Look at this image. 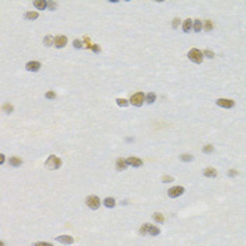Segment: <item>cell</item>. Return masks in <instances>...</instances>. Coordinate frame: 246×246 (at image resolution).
<instances>
[{"mask_svg": "<svg viewBox=\"0 0 246 246\" xmlns=\"http://www.w3.org/2000/svg\"><path fill=\"white\" fill-rule=\"evenodd\" d=\"M152 218H153V221H156L158 224H163V221H165V217H163L160 212H155V214L152 215Z\"/></svg>", "mask_w": 246, "mask_h": 246, "instance_id": "obj_21", "label": "cell"}, {"mask_svg": "<svg viewBox=\"0 0 246 246\" xmlns=\"http://www.w3.org/2000/svg\"><path fill=\"white\" fill-rule=\"evenodd\" d=\"M155 100H156V94L155 93H148L145 96V101L148 104H153L155 103Z\"/></svg>", "mask_w": 246, "mask_h": 246, "instance_id": "obj_22", "label": "cell"}, {"mask_svg": "<svg viewBox=\"0 0 246 246\" xmlns=\"http://www.w3.org/2000/svg\"><path fill=\"white\" fill-rule=\"evenodd\" d=\"M25 69H27L28 72H38V70L41 69V63H39L38 61H30V62H27V65H25Z\"/></svg>", "mask_w": 246, "mask_h": 246, "instance_id": "obj_7", "label": "cell"}, {"mask_svg": "<svg viewBox=\"0 0 246 246\" xmlns=\"http://www.w3.org/2000/svg\"><path fill=\"white\" fill-rule=\"evenodd\" d=\"M179 24H180V18H173V23H172V27L173 28H177L179 27Z\"/></svg>", "mask_w": 246, "mask_h": 246, "instance_id": "obj_33", "label": "cell"}, {"mask_svg": "<svg viewBox=\"0 0 246 246\" xmlns=\"http://www.w3.org/2000/svg\"><path fill=\"white\" fill-rule=\"evenodd\" d=\"M217 106H219L222 108H232L235 106V103H233V100H229V99H218Z\"/></svg>", "mask_w": 246, "mask_h": 246, "instance_id": "obj_8", "label": "cell"}, {"mask_svg": "<svg viewBox=\"0 0 246 246\" xmlns=\"http://www.w3.org/2000/svg\"><path fill=\"white\" fill-rule=\"evenodd\" d=\"M56 242L62 243V245H72V243L75 242V239H73L70 235H61L56 238Z\"/></svg>", "mask_w": 246, "mask_h": 246, "instance_id": "obj_9", "label": "cell"}, {"mask_svg": "<svg viewBox=\"0 0 246 246\" xmlns=\"http://www.w3.org/2000/svg\"><path fill=\"white\" fill-rule=\"evenodd\" d=\"M4 160H6V158H4V155L2 153V155H0V165H3Z\"/></svg>", "mask_w": 246, "mask_h": 246, "instance_id": "obj_37", "label": "cell"}, {"mask_svg": "<svg viewBox=\"0 0 246 246\" xmlns=\"http://www.w3.org/2000/svg\"><path fill=\"white\" fill-rule=\"evenodd\" d=\"M236 174H238V172H236V170H232V169H231V170L228 172V176H231V177L236 176Z\"/></svg>", "mask_w": 246, "mask_h": 246, "instance_id": "obj_36", "label": "cell"}, {"mask_svg": "<svg viewBox=\"0 0 246 246\" xmlns=\"http://www.w3.org/2000/svg\"><path fill=\"white\" fill-rule=\"evenodd\" d=\"M45 166L48 167V169H51V170H54V169H59V167L62 166V160L59 159L58 156H55V155H49L48 156V159H47V162H45Z\"/></svg>", "mask_w": 246, "mask_h": 246, "instance_id": "obj_2", "label": "cell"}, {"mask_svg": "<svg viewBox=\"0 0 246 246\" xmlns=\"http://www.w3.org/2000/svg\"><path fill=\"white\" fill-rule=\"evenodd\" d=\"M127 163H128L129 166H132V167H141L144 162L139 159V158H136V156H131V158L127 159Z\"/></svg>", "mask_w": 246, "mask_h": 246, "instance_id": "obj_10", "label": "cell"}, {"mask_svg": "<svg viewBox=\"0 0 246 246\" xmlns=\"http://www.w3.org/2000/svg\"><path fill=\"white\" fill-rule=\"evenodd\" d=\"M86 204L89 208H91V210H97L99 207H100V198L97 197V196H89V197L86 198Z\"/></svg>", "mask_w": 246, "mask_h": 246, "instance_id": "obj_5", "label": "cell"}, {"mask_svg": "<svg viewBox=\"0 0 246 246\" xmlns=\"http://www.w3.org/2000/svg\"><path fill=\"white\" fill-rule=\"evenodd\" d=\"M139 233H141V235L158 236L160 233V229L156 228V226H153V225H151V224H144V225L139 228Z\"/></svg>", "mask_w": 246, "mask_h": 246, "instance_id": "obj_1", "label": "cell"}, {"mask_svg": "<svg viewBox=\"0 0 246 246\" xmlns=\"http://www.w3.org/2000/svg\"><path fill=\"white\" fill-rule=\"evenodd\" d=\"M204 176L205 177H210V179H214V177H217V170L214 169V167H207V169H204Z\"/></svg>", "mask_w": 246, "mask_h": 246, "instance_id": "obj_14", "label": "cell"}, {"mask_svg": "<svg viewBox=\"0 0 246 246\" xmlns=\"http://www.w3.org/2000/svg\"><path fill=\"white\" fill-rule=\"evenodd\" d=\"M44 45L45 47H52V45H55V38L52 37L51 34L47 35L45 38H44Z\"/></svg>", "mask_w": 246, "mask_h": 246, "instance_id": "obj_18", "label": "cell"}, {"mask_svg": "<svg viewBox=\"0 0 246 246\" xmlns=\"http://www.w3.org/2000/svg\"><path fill=\"white\" fill-rule=\"evenodd\" d=\"M32 246H54L51 242H35L32 243Z\"/></svg>", "mask_w": 246, "mask_h": 246, "instance_id": "obj_28", "label": "cell"}, {"mask_svg": "<svg viewBox=\"0 0 246 246\" xmlns=\"http://www.w3.org/2000/svg\"><path fill=\"white\" fill-rule=\"evenodd\" d=\"M203 54H204V56H207V58H214V54H212L211 51H204Z\"/></svg>", "mask_w": 246, "mask_h": 246, "instance_id": "obj_34", "label": "cell"}, {"mask_svg": "<svg viewBox=\"0 0 246 246\" xmlns=\"http://www.w3.org/2000/svg\"><path fill=\"white\" fill-rule=\"evenodd\" d=\"M173 180H174V179H173L172 176H163V177H162V181H163V183H170V181H173Z\"/></svg>", "mask_w": 246, "mask_h": 246, "instance_id": "obj_30", "label": "cell"}, {"mask_svg": "<svg viewBox=\"0 0 246 246\" xmlns=\"http://www.w3.org/2000/svg\"><path fill=\"white\" fill-rule=\"evenodd\" d=\"M187 56H188V59H190L191 62H194V63H201L203 62V59H204V54H203L200 49H196V48L190 49L188 54H187Z\"/></svg>", "mask_w": 246, "mask_h": 246, "instance_id": "obj_3", "label": "cell"}, {"mask_svg": "<svg viewBox=\"0 0 246 246\" xmlns=\"http://www.w3.org/2000/svg\"><path fill=\"white\" fill-rule=\"evenodd\" d=\"M34 6L37 10H45V9H48V2H45V0H34Z\"/></svg>", "mask_w": 246, "mask_h": 246, "instance_id": "obj_12", "label": "cell"}, {"mask_svg": "<svg viewBox=\"0 0 246 246\" xmlns=\"http://www.w3.org/2000/svg\"><path fill=\"white\" fill-rule=\"evenodd\" d=\"M56 7H58V3H55V2H48V9L49 10H55Z\"/></svg>", "mask_w": 246, "mask_h": 246, "instance_id": "obj_31", "label": "cell"}, {"mask_svg": "<svg viewBox=\"0 0 246 246\" xmlns=\"http://www.w3.org/2000/svg\"><path fill=\"white\" fill-rule=\"evenodd\" d=\"M204 30H205V31H211V30H212V21H210V20L205 21Z\"/></svg>", "mask_w": 246, "mask_h": 246, "instance_id": "obj_25", "label": "cell"}, {"mask_svg": "<svg viewBox=\"0 0 246 246\" xmlns=\"http://www.w3.org/2000/svg\"><path fill=\"white\" fill-rule=\"evenodd\" d=\"M91 51L93 52H100V47L96 45V44H93V45H91Z\"/></svg>", "mask_w": 246, "mask_h": 246, "instance_id": "obj_35", "label": "cell"}, {"mask_svg": "<svg viewBox=\"0 0 246 246\" xmlns=\"http://www.w3.org/2000/svg\"><path fill=\"white\" fill-rule=\"evenodd\" d=\"M68 44V38L65 35H58L55 37V48H63Z\"/></svg>", "mask_w": 246, "mask_h": 246, "instance_id": "obj_11", "label": "cell"}, {"mask_svg": "<svg viewBox=\"0 0 246 246\" xmlns=\"http://www.w3.org/2000/svg\"><path fill=\"white\" fill-rule=\"evenodd\" d=\"M184 193V187H181V186H174V187L169 188V191H167V194H169L170 198H177L179 196H181Z\"/></svg>", "mask_w": 246, "mask_h": 246, "instance_id": "obj_6", "label": "cell"}, {"mask_svg": "<svg viewBox=\"0 0 246 246\" xmlns=\"http://www.w3.org/2000/svg\"><path fill=\"white\" fill-rule=\"evenodd\" d=\"M103 204H104V207H107V208H114L115 207V200L113 197H107V198H104Z\"/></svg>", "mask_w": 246, "mask_h": 246, "instance_id": "obj_16", "label": "cell"}, {"mask_svg": "<svg viewBox=\"0 0 246 246\" xmlns=\"http://www.w3.org/2000/svg\"><path fill=\"white\" fill-rule=\"evenodd\" d=\"M180 160H183V162H191V160H193V156L188 155V153H184V155L180 156Z\"/></svg>", "mask_w": 246, "mask_h": 246, "instance_id": "obj_24", "label": "cell"}, {"mask_svg": "<svg viewBox=\"0 0 246 246\" xmlns=\"http://www.w3.org/2000/svg\"><path fill=\"white\" fill-rule=\"evenodd\" d=\"M3 110L6 111V113H11V111L14 110V107L11 106V104H4V106H3Z\"/></svg>", "mask_w": 246, "mask_h": 246, "instance_id": "obj_27", "label": "cell"}, {"mask_svg": "<svg viewBox=\"0 0 246 246\" xmlns=\"http://www.w3.org/2000/svg\"><path fill=\"white\" fill-rule=\"evenodd\" d=\"M117 104L120 106V107H127L129 104L128 100H125V99H117Z\"/></svg>", "mask_w": 246, "mask_h": 246, "instance_id": "obj_23", "label": "cell"}, {"mask_svg": "<svg viewBox=\"0 0 246 246\" xmlns=\"http://www.w3.org/2000/svg\"><path fill=\"white\" fill-rule=\"evenodd\" d=\"M0 246H4V242H3V240H2V242H0Z\"/></svg>", "mask_w": 246, "mask_h": 246, "instance_id": "obj_38", "label": "cell"}, {"mask_svg": "<svg viewBox=\"0 0 246 246\" xmlns=\"http://www.w3.org/2000/svg\"><path fill=\"white\" fill-rule=\"evenodd\" d=\"M24 18L25 20H37L38 18V13L37 11H27L24 14Z\"/></svg>", "mask_w": 246, "mask_h": 246, "instance_id": "obj_19", "label": "cell"}, {"mask_svg": "<svg viewBox=\"0 0 246 246\" xmlns=\"http://www.w3.org/2000/svg\"><path fill=\"white\" fill-rule=\"evenodd\" d=\"M144 101H145V94H144L142 91H138V93L132 94L131 99H129V103H131L134 107H141L144 104Z\"/></svg>", "mask_w": 246, "mask_h": 246, "instance_id": "obj_4", "label": "cell"}, {"mask_svg": "<svg viewBox=\"0 0 246 246\" xmlns=\"http://www.w3.org/2000/svg\"><path fill=\"white\" fill-rule=\"evenodd\" d=\"M193 28V20L187 18V20L183 21V31L184 32H190V30Z\"/></svg>", "mask_w": 246, "mask_h": 246, "instance_id": "obj_17", "label": "cell"}, {"mask_svg": "<svg viewBox=\"0 0 246 246\" xmlns=\"http://www.w3.org/2000/svg\"><path fill=\"white\" fill-rule=\"evenodd\" d=\"M127 166H128V163H127V160L122 159V158H118L117 162H115V167H117V170H125L127 169Z\"/></svg>", "mask_w": 246, "mask_h": 246, "instance_id": "obj_13", "label": "cell"}, {"mask_svg": "<svg viewBox=\"0 0 246 246\" xmlns=\"http://www.w3.org/2000/svg\"><path fill=\"white\" fill-rule=\"evenodd\" d=\"M203 27H204V25H203V23H201L200 20H194V21H193V30H194L196 32H200L201 30H203Z\"/></svg>", "mask_w": 246, "mask_h": 246, "instance_id": "obj_20", "label": "cell"}, {"mask_svg": "<svg viewBox=\"0 0 246 246\" xmlns=\"http://www.w3.org/2000/svg\"><path fill=\"white\" fill-rule=\"evenodd\" d=\"M73 47H75V48H83V44H82V41H80V39H75V41H73Z\"/></svg>", "mask_w": 246, "mask_h": 246, "instance_id": "obj_29", "label": "cell"}, {"mask_svg": "<svg viewBox=\"0 0 246 246\" xmlns=\"http://www.w3.org/2000/svg\"><path fill=\"white\" fill-rule=\"evenodd\" d=\"M214 151V146L212 145H205L204 148H203V152L204 153H210V152H212Z\"/></svg>", "mask_w": 246, "mask_h": 246, "instance_id": "obj_26", "label": "cell"}, {"mask_svg": "<svg viewBox=\"0 0 246 246\" xmlns=\"http://www.w3.org/2000/svg\"><path fill=\"white\" fill-rule=\"evenodd\" d=\"M45 97H47V99H49V100H52V99H55V97H56V94L54 93V91H47Z\"/></svg>", "mask_w": 246, "mask_h": 246, "instance_id": "obj_32", "label": "cell"}, {"mask_svg": "<svg viewBox=\"0 0 246 246\" xmlns=\"http://www.w3.org/2000/svg\"><path fill=\"white\" fill-rule=\"evenodd\" d=\"M9 163H10V166H13V167H18V166H21L23 160H21L20 158H17V156H11L10 159H9Z\"/></svg>", "mask_w": 246, "mask_h": 246, "instance_id": "obj_15", "label": "cell"}]
</instances>
